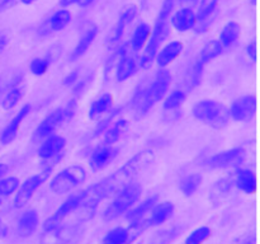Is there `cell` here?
I'll list each match as a JSON object with an SVG mask.
<instances>
[{"instance_id":"cell-36","label":"cell","mask_w":260,"mask_h":244,"mask_svg":"<svg viewBox=\"0 0 260 244\" xmlns=\"http://www.w3.org/2000/svg\"><path fill=\"white\" fill-rule=\"evenodd\" d=\"M187 99V94L182 90H174L165 98L164 109L165 111H174L179 108Z\"/></svg>"},{"instance_id":"cell-3","label":"cell","mask_w":260,"mask_h":244,"mask_svg":"<svg viewBox=\"0 0 260 244\" xmlns=\"http://www.w3.org/2000/svg\"><path fill=\"white\" fill-rule=\"evenodd\" d=\"M177 0H164L162 3L161 10L159 13L156 23L154 25V29L151 30L149 41L145 46V51L140 58V68L149 69L151 66L152 61L155 60L157 51L160 50L164 41L169 37L170 35V25H169V17L172 14L174 5Z\"/></svg>"},{"instance_id":"cell-40","label":"cell","mask_w":260,"mask_h":244,"mask_svg":"<svg viewBox=\"0 0 260 244\" xmlns=\"http://www.w3.org/2000/svg\"><path fill=\"white\" fill-rule=\"evenodd\" d=\"M126 51H127L126 46H122V47H118V50H116V52H114L113 55L108 58V61H107V64H106V71H104V73H106V75L107 74L111 73L112 69L117 68V65H118V63L121 61V58L123 57V56L127 55Z\"/></svg>"},{"instance_id":"cell-11","label":"cell","mask_w":260,"mask_h":244,"mask_svg":"<svg viewBox=\"0 0 260 244\" xmlns=\"http://www.w3.org/2000/svg\"><path fill=\"white\" fill-rule=\"evenodd\" d=\"M230 117L238 122L250 121L256 112V97L255 96H244L233 102L229 108Z\"/></svg>"},{"instance_id":"cell-16","label":"cell","mask_w":260,"mask_h":244,"mask_svg":"<svg viewBox=\"0 0 260 244\" xmlns=\"http://www.w3.org/2000/svg\"><path fill=\"white\" fill-rule=\"evenodd\" d=\"M170 23L178 32H188L197 25V15L192 8L185 7L173 14Z\"/></svg>"},{"instance_id":"cell-1","label":"cell","mask_w":260,"mask_h":244,"mask_svg":"<svg viewBox=\"0 0 260 244\" xmlns=\"http://www.w3.org/2000/svg\"><path fill=\"white\" fill-rule=\"evenodd\" d=\"M152 160H154V151L152 150H142V151L134 155L131 159L127 160L119 169L112 173L111 175L81 191L84 207L94 210L101 201L109 197V196L116 195L121 188L131 183L134 177H136L140 172H142Z\"/></svg>"},{"instance_id":"cell-22","label":"cell","mask_w":260,"mask_h":244,"mask_svg":"<svg viewBox=\"0 0 260 244\" xmlns=\"http://www.w3.org/2000/svg\"><path fill=\"white\" fill-rule=\"evenodd\" d=\"M174 214V205L172 202H161L160 205L152 207V214L150 219H147L150 226H157L169 220Z\"/></svg>"},{"instance_id":"cell-25","label":"cell","mask_w":260,"mask_h":244,"mask_svg":"<svg viewBox=\"0 0 260 244\" xmlns=\"http://www.w3.org/2000/svg\"><path fill=\"white\" fill-rule=\"evenodd\" d=\"M137 61L134 56H123L116 68V79L118 83L127 80L131 78L137 70Z\"/></svg>"},{"instance_id":"cell-50","label":"cell","mask_w":260,"mask_h":244,"mask_svg":"<svg viewBox=\"0 0 260 244\" xmlns=\"http://www.w3.org/2000/svg\"><path fill=\"white\" fill-rule=\"evenodd\" d=\"M95 2V0H78V3L76 4L79 5V7H89L90 4H93V3Z\"/></svg>"},{"instance_id":"cell-6","label":"cell","mask_w":260,"mask_h":244,"mask_svg":"<svg viewBox=\"0 0 260 244\" xmlns=\"http://www.w3.org/2000/svg\"><path fill=\"white\" fill-rule=\"evenodd\" d=\"M86 177H88V173L85 168L78 164L70 165L53 175L50 182V188L52 192L57 195H63V193L70 192L78 186L83 185L86 180Z\"/></svg>"},{"instance_id":"cell-29","label":"cell","mask_w":260,"mask_h":244,"mask_svg":"<svg viewBox=\"0 0 260 244\" xmlns=\"http://www.w3.org/2000/svg\"><path fill=\"white\" fill-rule=\"evenodd\" d=\"M223 47L220 43V41L212 40L210 42H207L205 45V47L202 48L200 53V57H198V61L203 65H206L207 63L212 61L213 58H216L217 56H220L222 53Z\"/></svg>"},{"instance_id":"cell-48","label":"cell","mask_w":260,"mask_h":244,"mask_svg":"<svg viewBox=\"0 0 260 244\" xmlns=\"http://www.w3.org/2000/svg\"><path fill=\"white\" fill-rule=\"evenodd\" d=\"M239 244H255V236L254 235L246 236V238L243 239Z\"/></svg>"},{"instance_id":"cell-30","label":"cell","mask_w":260,"mask_h":244,"mask_svg":"<svg viewBox=\"0 0 260 244\" xmlns=\"http://www.w3.org/2000/svg\"><path fill=\"white\" fill-rule=\"evenodd\" d=\"M203 182V177L200 173H193V174L187 175L180 180V191L184 196L190 197L197 192L198 188L201 187Z\"/></svg>"},{"instance_id":"cell-9","label":"cell","mask_w":260,"mask_h":244,"mask_svg":"<svg viewBox=\"0 0 260 244\" xmlns=\"http://www.w3.org/2000/svg\"><path fill=\"white\" fill-rule=\"evenodd\" d=\"M83 193L79 192L76 193V195L70 196V197H69L68 200L55 211V214L46 220L45 225H43V230H48V229L53 228V226L58 225V224H62L66 218L73 215V214L76 212L78 210H83Z\"/></svg>"},{"instance_id":"cell-12","label":"cell","mask_w":260,"mask_h":244,"mask_svg":"<svg viewBox=\"0 0 260 244\" xmlns=\"http://www.w3.org/2000/svg\"><path fill=\"white\" fill-rule=\"evenodd\" d=\"M137 13H139V9H137L136 5H129L127 9L123 10V13H122L121 17H119L118 22H117V24L114 25V28L112 29L111 35H109L108 48L113 50V48L118 47L122 38H123L127 27L134 22L135 18L137 17Z\"/></svg>"},{"instance_id":"cell-4","label":"cell","mask_w":260,"mask_h":244,"mask_svg":"<svg viewBox=\"0 0 260 244\" xmlns=\"http://www.w3.org/2000/svg\"><path fill=\"white\" fill-rule=\"evenodd\" d=\"M192 113L196 119L210 125L213 129H223L230 121V112L228 107L213 99L197 102L193 106Z\"/></svg>"},{"instance_id":"cell-34","label":"cell","mask_w":260,"mask_h":244,"mask_svg":"<svg viewBox=\"0 0 260 244\" xmlns=\"http://www.w3.org/2000/svg\"><path fill=\"white\" fill-rule=\"evenodd\" d=\"M71 22V13L68 9H61L53 13L52 17L48 20V25H50L51 30L53 32H60L63 28L68 27L69 23Z\"/></svg>"},{"instance_id":"cell-46","label":"cell","mask_w":260,"mask_h":244,"mask_svg":"<svg viewBox=\"0 0 260 244\" xmlns=\"http://www.w3.org/2000/svg\"><path fill=\"white\" fill-rule=\"evenodd\" d=\"M8 43H9V40H8L7 36H5L4 33H0V55H2L3 51L7 48Z\"/></svg>"},{"instance_id":"cell-26","label":"cell","mask_w":260,"mask_h":244,"mask_svg":"<svg viewBox=\"0 0 260 244\" xmlns=\"http://www.w3.org/2000/svg\"><path fill=\"white\" fill-rule=\"evenodd\" d=\"M150 35H151V27L147 23H140L135 28L131 41H129V46H131L132 51H136V52L141 51L146 46Z\"/></svg>"},{"instance_id":"cell-5","label":"cell","mask_w":260,"mask_h":244,"mask_svg":"<svg viewBox=\"0 0 260 244\" xmlns=\"http://www.w3.org/2000/svg\"><path fill=\"white\" fill-rule=\"evenodd\" d=\"M142 193V187L139 183H128L118 191L114 196L111 205L104 210L103 219L112 221L119 218L122 214H126L137 201L140 200Z\"/></svg>"},{"instance_id":"cell-31","label":"cell","mask_w":260,"mask_h":244,"mask_svg":"<svg viewBox=\"0 0 260 244\" xmlns=\"http://www.w3.org/2000/svg\"><path fill=\"white\" fill-rule=\"evenodd\" d=\"M24 86L23 85H18L15 84L14 86L10 88V90L5 94L4 99H3L2 104H3V108L7 109V111H12L17 107V104L19 103L20 99L23 98L24 96Z\"/></svg>"},{"instance_id":"cell-27","label":"cell","mask_w":260,"mask_h":244,"mask_svg":"<svg viewBox=\"0 0 260 244\" xmlns=\"http://www.w3.org/2000/svg\"><path fill=\"white\" fill-rule=\"evenodd\" d=\"M128 127V121L124 118H118L112 122L111 126L104 132V145H113L114 142L118 141L122 135L126 132Z\"/></svg>"},{"instance_id":"cell-15","label":"cell","mask_w":260,"mask_h":244,"mask_svg":"<svg viewBox=\"0 0 260 244\" xmlns=\"http://www.w3.org/2000/svg\"><path fill=\"white\" fill-rule=\"evenodd\" d=\"M66 146V140L60 135H51L45 139L38 149V157L42 160L52 159V158L63 155V150Z\"/></svg>"},{"instance_id":"cell-37","label":"cell","mask_w":260,"mask_h":244,"mask_svg":"<svg viewBox=\"0 0 260 244\" xmlns=\"http://www.w3.org/2000/svg\"><path fill=\"white\" fill-rule=\"evenodd\" d=\"M19 187V179L17 177L0 178V197H7L17 192Z\"/></svg>"},{"instance_id":"cell-38","label":"cell","mask_w":260,"mask_h":244,"mask_svg":"<svg viewBox=\"0 0 260 244\" xmlns=\"http://www.w3.org/2000/svg\"><path fill=\"white\" fill-rule=\"evenodd\" d=\"M203 68H205V65H203V64H201L198 60H197V63L192 66V69H190L189 74H188V79H187L188 88L192 89L201 83V79H202V74H203Z\"/></svg>"},{"instance_id":"cell-45","label":"cell","mask_w":260,"mask_h":244,"mask_svg":"<svg viewBox=\"0 0 260 244\" xmlns=\"http://www.w3.org/2000/svg\"><path fill=\"white\" fill-rule=\"evenodd\" d=\"M78 71H71L70 74H68V75L65 76V79H63V85H73V84H75L76 81H78Z\"/></svg>"},{"instance_id":"cell-52","label":"cell","mask_w":260,"mask_h":244,"mask_svg":"<svg viewBox=\"0 0 260 244\" xmlns=\"http://www.w3.org/2000/svg\"><path fill=\"white\" fill-rule=\"evenodd\" d=\"M20 2H22L23 4H25V5H30V4H33V3L38 2V0H20Z\"/></svg>"},{"instance_id":"cell-32","label":"cell","mask_w":260,"mask_h":244,"mask_svg":"<svg viewBox=\"0 0 260 244\" xmlns=\"http://www.w3.org/2000/svg\"><path fill=\"white\" fill-rule=\"evenodd\" d=\"M218 4H220V0H201L200 5H198V12L196 13L197 23L203 24L206 23V20L210 19L217 9Z\"/></svg>"},{"instance_id":"cell-14","label":"cell","mask_w":260,"mask_h":244,"mask_svg":"<svg viewBox=\"0 0 260 244\" xmlns=\"http://www.w3.org/2000/svg\"><path fill=\"white\" fill-rule=\"evenodd\" d=\"M118 152L119 150L117 147L112 146V145H103L91 152L90 158H89V167L94 172L104 169L116 159Z\"/></svg>"},{"instance_id":"cell-24","label":"cell","mask_w":260,"mask_h":244,"mask_svg":"<svg viewBox=\"0 0 260 244\" xmlns=\"http://www.w3.org/2000/svg\"><path fill=\"white\" fill-rule=\"evenodd\" d=\"M112 104H113V96L111 93L102 94L91 103L90 108H89V117L91 119L101 118L112 108Z\"/></svg>"},{"instance_id":"cell-20","label":"cell","mask_w":260,"mask_h":244,"mask_svg":"<svg viewBox=\"0 0 260 244\" xmlns=\"http://www.w3.org/2000/svg\"><path fill=\"white\" fill-rule=\"evenodd\" d=\"M234 183L238 186L239 190L243 191L246 195H254L256 192V188H258V180H256L255 173L250 169L238 170Z\"/></svg>"},{"instance_id":"cell-19","label":"cell","mask_w":260,"mask_h":244,"mask_svg":"<svg viewBox=\"0 0 260 244\" xmlns=\"http://www.w3.org/2000/svg\"><path fill=\"white\" fill-rule=\"evenodd\" d=\"M40 224V218L36 210H27L17 224V233L22 238H28L36 233Z\"/></svg>"},{"instance_id":"cell-33","label":"cell","mask_w":260,"mask_h":244,"mask_svg":"<svg viewBox=\"0 0 260 244\" xmlns=\"http://www.w3.org/2000/svg\"><path fill=\"white\" fill-rule=\"evenodd\" d=\"M129 233L128 229L122 228H114L109 230L108 233L104 235L103 244H129Z\"/></svg>"},{"instance_id":"cell-8","label":"cell","mask_w":260,"mask_h":244,"mask_svg":"<svg viewBox=\"0 0 260 244\" xmlns=\"http://www.w3.org/2000/svg\"><path fill=\"white\" fill-rule=\"evenodd\" d=\"M51 172H52V170L42 168V172L37 173V174L32 175V177H29L28 179H25L24 182H23V185L18 187L17 195H15L14 197V207H24V206L29 202L30 198L33 197L36 191L50 178Z\"/></svg>"},{"instance_id":"cell-49","label":"cell","mask_w":260,"mask_h":244,"mask_svg":"<svg viewBox=\"0 0 260 244\" xmlns=\"http://www.w3.org/2000/svg\"><path fill=\"white\" fill-rule=\"evenodd\" d=\"M76 3H78V0H60L61 7H63V8H68V7H70V5L76 4Z\"/></svg>"},{"instance_id":"cell-13","label":"cell","mask_w":260,"mask_h":244,"mask_svg":"<svg viewBox=\"0 0 260 244\" xmlns=\"http://www.w3.org/2000/svg\"><path fill=\"white\" fill-rule=\"evenodd\" d=\"M245 157V150L243 147H234L226 151L217 152L206 160V165L212 169H222V168L234 167L243 162Z\"/></svg>"},{"instance_id":"cell-2","label":"cell","mask_w":260,"mask_h":244,"mask_svg":"<svg viewBox=\"0 0 260 244\" xmlns=\"http://www.w3.org/2000/svg\"><path fill=\"white\" fill-rule=\"evenodd\" d=\"M172 84V74L167 69H160L155 74L151 83L137 89L132 98V108L139 116L146 114L155 104L165 97Z\"/></svg>"},{"instance_id":"cell-44","label":"cell","mask_w":260,"mask_h":244,"mask_svg":"<svg viewBox=\"0 0 260 244\" xmlns=\"http://www.w3.org/2000/svg\"><path fill=\"white\" fill-rule=\"evenodd\" d=\"M246 53H248V56L250 57V60L255 63L256 55H258V48H256L255 41H251V42L246 46Z\"/></svg>"},{"instance_id":"cell-23","label":"cell","mask_w":260,"mask_h":244,"mask_svg":"<svg viewBox=\"0 0 260 244\" xmlns=\"http://www.w3.org/2000/svg\"><path fill=\"white\" fill-rule=\"evenodd\" d=\"M241 36V25L238 22H228L220 35V43L223 48L233 47Z\"/></svg>"},{"instance_id":"cell-42","label":"cell","mask_w":260,"mask_h":244,"mask_svg":"<svg viewBox=\"0 0 260 244\" xmlns=\"http://www.w3.org/2000/svg\"><path fill=\"white\" fill-rule=\"evenodd\" d=\"M119 111H121V108H118V109H114L113 112H111V113H109L108 116H107L106 118H104L103 121H102L101 124L98 125V126H96L95 131H94V136L96 137V136H99V135L104 134V132H106V130L108 129V127L111 126V124H112V122H113L114 117H116L117 114L119 113Z\"/></svg>"},{"instance_id":"cell-18","label":"cell","mask_w":260,"mask_h":244,"mask_svg":"<svg viewBox=\"0 0 260 244\" xmlns=\"http://www.w3.org/2000/svg\"><path fill=\"white\" fill-rule=\"evenodd\" d=\"M183 43L180 41H172V42L167 43L162 48H160L157 51L156 56H155V60L156 64L160 68H167L170 64L174 63L180 55H182L183 51Z\"/></svg>"},{"instance_id":"cell-54","label":"cell","mask_w":260,"mask_h":244,"mask_svg":"<svg viewBox=\"0 0 260 244\" xmlns=\"http://www.w3.org/2000/svg\"><path fill=\"white\" fill-rule=\"evenodd\" d=\"M0 206H2V202H0Z\"/></svg>"},{"instance_id":"cell-7","label":"cell","mask_w":260,"mask_h":244,"mask_svg":"<svg viewBox=\"0 0 260 244\" xmlns=\"http://www.w3.org/2000/svg\"><path fill=\"white\" fill-rule=\"evenodd\" d=\"M80 223L58 224L48 230H43L41 244H70L79 238L81 233Z\"/></svg>"},{"instance_id":"cell-53","label":"cell","mask_w":260,"mask_h":244,"mask_svg":"<svg viewBox=\"0 0 260 244\" xmlns=\"http://www.w3.org/2000/svg\"><path fill=\"white\" fill-rule=\"evenodd\" d=\"M183 2H187V3H194L196 2V0H183Z\"/></svg>"},{"instance_id":"cell-17","label":"cell","mask_w":260,"mask_h":244,"mask_svg":"<svg viewBox=\"0 0 260 244\" xmlns=\"http://www.w3.org/2000/svg\"><path fill=\"white\" fill-rule=\"evenodd\" d=\"M29 112H30V104L28 103L24 104V106L17 112V114L13 117L12 121L8 124V126L3 130L2 135H0V141H2L3 144L4 145L10 144V142L17 137L20 125H22V122L24 121L25 117L29 114Z\"/></svg>"},{"instance_id":"cell-39","label":"cell","mask_w":260,"mask_h":244,"mask_svg":"<svg viewBox=\"0 0 260 244\" xmlns=\"http://www.w3.org/2000/svg\"><path fill=\"white\" fill-rule=\"evenodd\" d=\"M51 61L47 57H37L33 58L29 64V70L33 75L41 76L45 75L46 71L48 70V66H50Z\"/></svg>"},{"instance_id":"cell-21","label":"cell","mask_w":260,"mask_h":244,"mask_svg":"<svg viewBox=\"0 0 260 244\" xmlns=\"http://www.w3.org/2000/svg\"><path fill=\"white\" fill-rule=\"evenodd\" d=\"M96 35H98V28H96L95 25H93V27H89L88 29H86L85 32L81 35V37L79 38L75 48H74L73 52H71V55H70V60L75 61V60H78L79 57H81V56H83L84 53L89 50V47L91 46V43H93L94 40H95Z\"/></svg>"},{"instance_id":"cell-28","label":"cell","mask_w":260,"mask_h":244,"mask_svg":"<svg viewBox=\"0 0 260 244\" xmlns=\"http://www.w3.org/2000/svg\"><path fill=\"white\" fill-rule=\"evenodd\" d=\"M157 200H159V196H151V197H147L146 200L142 201L139 206H136V207L132 208L131 211H128L126 215V219L128 221H131V223L140 220V219L144 218L150 210H152V207L156 205Z\"/></svg>"},{"instance_id":"cell-35","label":"cell","mask_w":260,"mask_h":244,"mask_svg":"<svg viewBox=\"0 0 260 244\" xmlns=\"http://www.w3.org/2000/svg\"><path fill=\"white\" fill-rule=\"evenodd\" d=\"M212 230L208 226H200V228L194 229L189 235L185 238L184 244H203L210 239Z\"/></svg>"},{"instance_id":"cell-43","label":"cell","mask_w":260,"mask_h":244,"mask_svg":"<svg viewBox=\"0 0 260 244\" xmlns=\"http://www.w3.org/2000/svg\"><path fill=\"white\" fill-rule=\"evenodd\" d=\"M63 111H65L66 121H70V119L74 117V114H75V111H76V102H75V99H71V101L68 103V106H66L65 108H63Z\"/></svg>"},{"instance_id":"cell-51","label":"cell","mask_w":260,"mask_h":244,"mask_svg":"<svg viewBox=\"0 0 260 244\" xmlns=\"http://www.w3.org/2000/svg\"><path fill=\"white\" fill-rule=\"evenodd\" d=\"M8 169H9V168H8L7 164H3V163H0V178H3L5 174H7Z\"/></svg>"},{"instance_id":"cell-10","label":"cell","mask_w":260,"mask_h":244,"mask_svg":"<svg viewBox=\"0 0 260 244\" xmlns=\"http://www.w3.org/2000/svg\"><path fill=\"white\" fill-rule=\"evenodd\" d=\"M66 121L65 111L63 108H57L51 112L47 117H45L42 122L37 126V129L33 132V140L41 141V140L47 139L48 136L55 134L56 130Z\"/></svg>"},{"instance_id":"cell-47","label":"cell","mask_w":260,"mask_h":244,"mask_svg":"<svg viewBox=\"0 0 260 244\" xmlns=\"http://www.w3.org/2000/svg\"><path fill=\"white\" fill-rule=\"evenodd\" d=\"M8 235V228L2 220H0V238H5Z\"/></svg>"},{"instance_id":"cell-41","label":"cell","mask_w":260,"mask_h":244,"mask_svg":"<svg viewBox=\"0 0 260 244\" xmlns=\"http://www.w3.org/2000/svg\"><path fill=\"white\" fill-rule=\"evenodd\" d=\"M233 183V178H223V179L218 180L215 187H213V195L218 196V197L220 196H225L226 193H229V191H231Z\"/></svg>"}]
</instances>
